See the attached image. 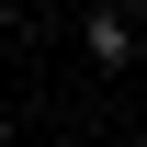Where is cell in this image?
Returning <instances> with one entry per match:
<instances>
[{
  "instance_id": "obj_1",
  "label": "cell",
  "mask_w": 147,
  "mask_h": 147,
  "mask_svg": "<svg viewBox=\"0 0 147 147\" xmlns=\"http://www.w3.org/2000/svg\"><path fill=\"white\" fill-rule=\"evenodd\" d=\"M79 45H91V68H136V23H125V11H91Z\"/></svg>"
},
{
  "instance_id": "obj_2",
  "label": "cell",
  "mask_w": 147,
  "mask_h": 147,
  "mask_svg": "<svg viewBox=\"0 0 147 147\" xmlns=\"http://www.w3.org/2000/svg\"><path fill=\"white\" fill-rule=\"evenodd\" d=\"M0 23H11V0H0Z\"/></svg>"
},
{
  "instance_id": "obj_3",
  "label": "cell",
  "mask_w": 147,
  "mask_h": 147,
  "mask_svg": "<svg viewBox=\"0 0 147 147\" xmlns=\"http://www.w3.org/2000/svg\"><path fill=\"white\" fill-rule=\"evenodd\" d=\"M0 147H11V125H0Z\"/></svg>"
}]
</instances>
